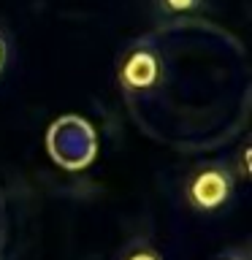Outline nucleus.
<instances>
[{
    "mask_svg": "<svg viewBox=\"0 0 252 260\" xmlns=\"http://www.w3.org/2000/svg\"><path fill=\"white\" fill-rule=\"evenodd\" d=\"M233 174L231 168L223 166V162H209V166H201L198 171H193L190 179L184 184V198L190 203V209L201 211V214H209V211L223 209L233 195Z\"/></svg>",
    "mask_w": 252,
    "mask_h": 260,
    "instance_id": "f257e3e1",
    "label": "nucleus"
},
{
    "mask_svg": "<svg viewBox=\"0 0 252 260\" xmlns=\"http://www.w3.org/2000/svg\"><path fill=\"white\" fill-rule=\"evenodd\" d=\"M119 81L128 92H146L160 81V57L152 46H136L122 60Z\"/></svg>",
    "mask_w": 252,
    "mask_h": 260,
    "instance_id": "f03ea898",
    "label": "nucleus"
},
{
    "mask_svg": "<svg viewBox=\"0 0 252 260\" xmlns=\"http://www.w3.org/2000/svg\"><path fill=\"white\" fill-rule=\"evenodd\" d=\"M154 14L163 16V19H174V16H184L193 14L203 6V0H152Z\"/></svg>",
    "mask_w": 252,
    "mask_h": 260,
    "instance_id": "7ed1b4c3",
    "label": "nucleus"
},
{
    "mask_svg": "<svg viewBox=\"0 0 252 260\" xmlns=\"http://www.w3.org/2000/svg\"><path fill=\"white\" fill-rule=\"evenodd\" d=\"M122 260H163V257L154 247H149V244H133V247L122 255Z\"/></svg>",
    "mask_w": 252,
    "mask_h": 260,
    "instance_id": "20e7f679",
    "label": "nucleus"
},
{
    "mask_svg": "<svg viewBox=\"0 0 252 260\" xmlns=\"http://www.w3.org/2000/svg\"><path fill=\"white\" fill-rule=\"evenodd\" d=\"M8 57H11V46H8V38H6V32H0V73L6 71V65H8Z\"/></svg>",
    "mask_w": 252,
    "mask_h": 260,
    "instance_id": "39448f33",
    "label": "nucleus"
},
{
    "mask_svg": "<svg viewBox=\"0 0 252 260\" xmlns=\"http://www.w3.org/2000/svg\"><path fill=\"white\" fill-rule=\"evenodd\" d=\"M217 260H249V255H247V249H228Z\"/></svg>",
    "mask_w": 252,
    "mask_h": 260,
    "instance_id": "423d86ee",
    "label": "nucleus"
}]
</instances>
